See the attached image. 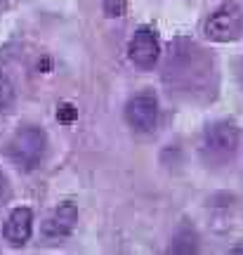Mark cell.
Returning <instances> with one entry per match:
<instances>
[{
  "label": "cell",
  "mask_w": 243,
  "mask_h": 255,
  "mask_svg": "<svg viewBox=\"0 0 243 255\" xmlns=\"http://www.w3.org/2000/svg\"><path fill=\"white\" fill-rule=\"evenodd\" d=\"M76 222H78V208L73 203H62L43 225V234L47 239H52V241L66 239L73 232Z\"/></svg>",
  "instance_id": "5b68a950"
},
{
  "label": "cell",
  "mask_w": 243,
  "mask_h": 255,
  "mask_svg": "<svg viewBox=\"0 0 243 255\" xmlns=\"http://www.w3.org/2000/svg\"><path fill=\"white\" fill-rule=\"evenodd\" d=\"M127 9V0H104L107 17H123Z\"/></svg>",
  "instance_id": "9c48e42d"
},
{
  "label": "cell",
  "mask_w": 243,
  "mask_h": 255,
  "mask_svg": "<svg viewBox=\"0 0 243 255\" xmlns=\"http://www.w3.org/2000/svg\"><path fill=\"white\" fill-rule=\"evenodd\" d=\"M236 146V130L229 123H217L206 132V149L210 154H229Z\"/></svg>",
  "instance_id": "52a82bcc"
},
{
  "label": "cell",
  "mask_w": 243,
  "mask_h": 255,
  "mask_svg": "<svg viewBox=\"0 0 243 255\" xmlns=\"http://www.w3.org/2000/svg\"><path fill=\"white\" fill-rule=\"evenodd\" d=\"M33 232V213L28 208L12 210V215L5 222V239L12 246H24Z\"/></svg>",
  "instance_id": "8992f818"
},
{
  "label": "cell",
  "mask_w": 243,
  "mask_h": 255,
  "mask_svg": "<svg viewBox=\"0 0 243 255\" xmlns=\"http://www.w3.org/2000/svg\"><path fill=\"white\" fill-rule=\"evenodd\" d=\"M57 119L62 121V123H71V121L76 119V111H73L71 104H62L59 111H57Z\"/></svg>",
  "instance_id": "30bf717a"
},
{
  "label": "cell",
  "mask_w": 243,
  "mask_h": 255,
  "mask_svg": "<svg viewBox=\"0 0 243 255\" xmlns=\"http://www.w3.org/2000/svg\"><path fill=\"white\" fill-rule=\"evenodd\" d=\"M127 52H130V59L135 62V66L151 69L153 64L158 62V57H161V43H158V38H156V33H153L151 28L142 26L132 36Z\"/></svg>",
  "instance_id": "277c9868"
},
{
  "label": "cell",
  "mask_w": 243,
  "mask_h": 255,
  "mask_svg": "<svg viewBox=\"0 0 243 255\" xmlns=\"http://www.w3.org/2000/svg\"><path fill=\"white\" fill-rule=\"evenodd\" d=\"M241 31H243V14L239 5H234V2H222L206 21V36L210 40H217V43L236 40L241 36Z\"/></svg>",
  "instance_id": "7a4b0ae2"
},
{
  "label": "cell",
  "mask_w": 243,
  "mask_h": 255,
  "mask_svg": "<svg viewBox=\"0 0 243 255\" xmlns=\"http://www.w3.org/2000/svg\"><path fill=\"white\" fill-rule=\"evenodd\" d=\"M7 196V180H5V175L0 173V201Z\"/></svg>",
  "instance_id": "8fae6325"
},
{
  "label": "cell",
  "mask_w": 243,
  "mask_h": 255,
  "mask_svg": "<svg viewBox=\"0 0 243 255\" xmlns=\"http://www.w3.org/2000/svg\"><path fill=\"white\" fill-rule=\"evenodd\" d=\"M12 102H14V85L5 73H0V116L12 107Z\"/></svg>",
  "instance_id": "ba28073f"
},
{
  "label": "cell",
  "mask_w": 243,
  "mask_h": 255,
  "mask_svg": "<svg viewBox=\"0 0 243 255\" xmlns=\"http://www.w3.org/2000/svg\"><path fill=\"white\" fill-rule=\"evenodd\" d=\"M127 123L139 132H153L158 126V102L151 92H142L127 102L125 107Z\"/></svg>",
  "instance_id": "3957f363"
},
{
  "label": "cell",
  "mask_w": 243,
  "mask_h": 255,
  "mask_svg": "<svg viewBox=\"0 0 243 255\" xmlns=\"http://www.w3.org/2000/svg\"><path fill=\"white\" fill-rule=\"evenodd\" d=\"M45 146H47V137L40 128H24V130H19L17 135L12 137V142L7 144V154L19 168L33 170L43 161Z\"/></svg>",
  "instance_id": "6da1fadb"
}]
</instances>
